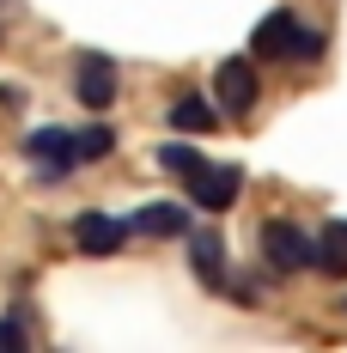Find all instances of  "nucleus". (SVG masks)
<instances>
[{"instance_id": "obj_1", "label": "nucleus", "mask_w": 347, "mask_h": 353, "mask_svg": "<svg viewBox=\"0 0 347 353\" xmlns=\"http://www.w3.org/2000/svg\"><path fill=\"white\" fill-rule=\"evenodd\" d=\"M317 55H323V37L305 31L293 6H275L250 37V61H317Z\"/></svg>"}, {"instance_id": "obj_2", "label": "nucleus", "mask_w": 347, "mask_h": 353, "mask_svg": "<svg viewBox=\"0 0 347 353\" xmlns=\"http://www.w3.org/2000/svg\"><path fill=\"white\" fill-rule=\"evenodd\" d=\"M183 183H189V208L226 213L232 201H238V189H244V171H238V165H195Z\"/></svg>"}, {"instance_id": "obj_3", "label": "nucleus", "mask_w": 347, "mask_h": 353, "mask_svg": "<svg viewBox=\"0 0 347 353\" xmlns=\"http://www.w3.org/2000/svg\"><path fill=\"white\" fill-rule=\"evenodd\" d=\"M311 250H317V238H305L293 219H268V225H262V256L275 262L280 274H299V268H311Z\"/></svg>"}, {"instance_id": "obj_4", "label": "nucleus", "mask_w": 347, "mask_h": 353, "mask_svg": "<svg viewBox=\"0 0 347 353\" xmlns=\"http://www.w3.org/2000/svg\"><path fill=\"white\" fill-rule=\"evenodd\" d=\"M25 152L37 159V176H49V183H61V176L79 165V146H73L68 128H31V134H25Z\"/></svg>"}, {"instance_id": "obj_5", "label": "nucleus", "mask_w": 347, "mask_h": 353, "mask_svg": "<svg viewBox=\"0 0 347 353\" xmlns=\"http://www.w3.org/2000/svg\"><path fill=\"white\" fill-rule=\"evenodd\" d=\"M128 219H116V213H79L73 219V244H79V256H122V244H128Z\"/></svg>"}, {"instance_id": "obj_6", "label": "nucleus", "mask_w": 347, "mask_h": 353, "mask_svg": "<svg viewBox=\"0 0 347 353\" xmlns=\"http://www.w3.org/2000/svg\"><path fill=\"white\" fill-rule=\"evenodd\" d=\"M116 61L110 55H79V73H73V98L86 110H110L116 104Z\"/></svg>"}, {"instance_id": "obj_7", "label": "nucleus", "mask_w": 347, "mask_h": 353, "mask_svg": "<svg viewBox=\"0 0 347 353\" xmlns=\"http://www.w3.org/2000/svg\"><path fill=\"white\" fill-rule=\"evenodd\" d=\"M128 225H135V232H146V238H189L195 213H189V201H146Z\"/></svg>"}, {"instance_id": "obj_8", "label": "nucleus", "mask_w": 347, "mask_h": 353, "mask_svg": "<svg viewBox=\"0 0 347 353\" xmlns=\"http://www.w3.org/2000/svg\"><path fill=\"white\" fill-rule=\"evenodd\" d=\"M256 104V73H250V61H219V110L226 116H244V110Z\"/></svg>"}, {"instance_id": "obj_9", "label": "nucleus", "mask_w": 347, "mask_h": 353, "mask_svg": "<svg viewBox=\"0 0 347 353\" xmlns=\"http://www.w3.org/2000/svg\"><path fill=\"white\" fill-rule=\"evenodd\" d=\"M189 268H195L213 292L226 286V244H219V232H195V225H189Z\"/></svg>"}, {"instance_id": "obj_10", "label": "nucleus", "mask_w": 347, "mask_h": 353, "mask_svg": "<svg viewBox=\"0 0 347 353\" xmlns=\"http://www.w3.org/2000/svg\"><path fill=\"white\" fill-rule=\"evenodd\" d=\"M171 128L177 134H213L219 128V110L201 92H183V98H171Z\"/></svg>"}, {"instance_id": "obj_11", "label": "nucleus", "mask_w": 347, "mask_h": 353, "mask_svg": "<svg viewBox=\"0 0 347 353\" xmlns=\"http://www.w3.org/2000/svg\"><path fill=\"white\" fill-rule=\"evenodd\" d=\"M311 268H323V274H347V225H341V219L323 225V238H317V250H311Z\"/></svg>"}, {"instance_id": "obj_12", "label": "nucleus", "mask_w": 347, "mask_h": 353, "mask_svg": "<svg viewBox=\"0 0 347 353\" xmlns=\"http://www.w3.org/2000/svg\"><path fill=\"white\" fill-rule=\"evenodd\" d=\"M73 146H79V165H98V159L116 152V134H110L104 122H92V128H79V134H73Z\"/></svg>"}, {"instance_id": "obj_13", "label": "nucleus", "mask_w": 347, "mask_h": 353, "mask_svg": "<svg viewBox=\"0 0 347 353\" xmlns=\"http://www.w3.org/2000/svg\"><path fill=\"white\" fill-rule=\"evenodd\" d=\"M159 165H165V171H171V176H189V171H195V165H208V159H201V152H195V146H159Z\"/></svg>"}, {"instance_id": "obj_14", "label": "nucleus", "mask_w": 347, "mask_h": 353, "mask_svg": "<svg viewBox=\"0 0 347 353\" xmlns=\"http://www.w3.org/2000/svg\"><path fill=\"white\" fill-rule=\"evenodd\" d=\"M0 347H25V329H19V323H12V317L0 323Z\"/></svg>"}]
</instances>
